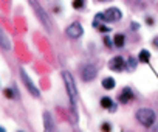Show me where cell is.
I'll return each mask as SVG.
<instances>
[{
  "label": "cell",
  "mask_w": 158,
  "mask_h": 132,
  "mask_svg": "<svg viewBox=\"0 0 158 132\" xmlns=\"http://www.w3.org/2000/svg\"><path fill=\"white\" fill-rule=\"evenodd\" d=\"M62 79H64V84H65V89H67V93H68V98H70V106H71V113H73V120L77 121V112H76V104H77V89H76V84H74V78L71 76L70 72H62Z\"/></svg>",
  "instance_id": "cell-1"
},
{
  "label": "cell",
  "mask_w": 158,
  "mask_h": 132,
  "mask_svg": "<svg viewBox=\"0 0 158 132\" xmlns=\"http://www.w3.org/2000/svg\"><path fill=\"white\" fill-rule=\"evenodd\" d=\"M28 2H30L31 8L34 10V14H36V17L39 19V22L44 25V28H45L48 33H51L53 27H51V20H50V16L47 14V11L42 8V5L37 2V0H28Z\"/></svg>",
  "instance_id": "cell-2"
},
{
  "label": "cell",
  "mask_w": 158,
  "mask_h": 132,
  "mask_svg": "<svg viewBox=\"0 0 158 132\" xmlns=\"http://www.w3.org/2000/svg\"><path fill=\"white\" fill-rule=\"evenodd\" d=\"M135 118H136V121H138L141 126H144V127H150V126L155 123L156 115H155V112H153L152 109H149V107H141V109L136 110Z\"/></svg>",
  "instance_id": "cell-3"
},
{
  "label": "cell",
  "mask_w": 158,
  "mask_h": 132,
  "mask_svg": "<svg viewBox=\"0 0 158 132\" xmlns=\"http://www.w3.org/2000/svg\"><path fill=\"white\" fill-rule=\"evenodd\" d=\"M19 76H20V79H22V83H23V86L27 87V90L33 95V96H36V98H40V90L37 89V86L33 83V79L28 76V73L20 67L19 69Z\"/></svg>",
  "instance_id": "cell-4"
},
{
  "label": "cell",
  "mask_w": 158,
  "mask_h": 132,
  "mask_svg": "<svg viewBox=\"0 0 158 132\" xmlns=\"http://www.w3.org/2000/svg\"><path fill=\"white\" fill-rule=\"evenodd\" d=\"M98 76V69L93 64H85L81 67V79L84 83H92Z\"/></svg>",
  "instance_id": "cell-5"
},
{
  "label": "cell",
  "mask_w": 158,
  "mask_h": 132,
  "mask_svg": "<svg viewBox=\"0 0 158 132\" xmlns=\"http://www.w3.org/2000/svg\"><path fill=\"white\" fill-rule=\"evenodd\" d=\"M102 16H104V23H112V22H118L123 19V13L116 6H112V8L102 11Z\"/></svg>",
  "instance_id": "cell-6"
},
{
  "label": "cell",
  "mask_w": 158,
  "mask_h": 132,
  "mask_svg": "<svg viewBox=\"0 0 158 132\" xmlns=\"http://www.w3.org/2000/svg\"><path fill=\"white\" fill-rule=\"evenodd\" d=\"M65 34L70 39H79V37H82V34H84V28H82V25L79 22H71L65 28Z\"/></svg>",
  "instance_id": "cell-7"
},
{
  "label": "cell",
  "mask_w": 158,
  "mask_h": 132,
  "mask_svg": "<svg viewBox=\"0 0 158 132\" xmlns=\"http://www.w3.org/2000/svg\"><path fill=\"white\" fill-rule=\"evenodd\" d=\"M109 69L112 72H116V73H121L123 70H126V61H124V57L121 54L119 56H113L109 61Z\"/></svg>",
  "instance_id": "cell-8"
},
{
  "label": "cell",
  "mask_w": 158,
  "mask_h": 132,
  "mask_svg": "<svg viewBox=\"0 0 158 132\" xmlns=\"http://www.w3.org/2000/svg\"><path fill=\"white\" fill-rule=\"evenodd\" d=\"M42 120H44V132H57L56 123H54V120H53V115H51L48 110L44 112Z\"/></svg>",
  "instance_id": "cell-9"
},
{
  "label": "cell",
  "mask_w": 158,
  "mask_h": 132,
  "mask_svg": "<svg viewBox=\"0 0 158 132\" xmlns=\"http://www.w3.org/2000/svg\"><path fill=\"white\" fill-rule=\"evenodd\" d=\"M132 100H135V93L130 87H124L119 93H118V103L119 104H129Z\"/></svg>",
  "instance_id": "cell-10"
},
{
  "label": "cell",
  "mask_w": 158,
  "mask_h": 132,
  "mask_svg": "<svg viewBox=\"0 0 158 132\" xmlns=\"http://www.w3.org/2000/svg\"><path fill=\"white\" fill-rule=\"evenodd\" d=\"M99 104H101L102 109H106V110H109V112H115L116 107H118V106L113 103V100H112L110 96H102L101 101H99Z\"/></svg>",
  "instance_id": "cell-11"
},
{
  "label": "cell",
  "mask_w": 158,
  "mask_h": 132,
  "mask_svg": "<svg viewBox=\"0 0 158 132\" xmlns=\"http://www.w3.org/2000/svg\"><path fill=\"white\" fill-rule=\"evenodd\" d=\"M0 47H2L5 51L11 50V42H10V37L6 36V33L0 28Z\"/></svg>",
  "instance_id": "cell-12"
},
{
  "label": "cell",
  "mask_w": 158,
  "mask_h": 132,
  "mask_svg": "<svg viewBox=\"0 0 158 132\" xmlns=\"http://www.w3.org/2000/svg\"><path fill=\"white\" fill-rule=\"evenodd\" d=\"M101 86H102L104 90H113L115 86H116V81H115V78L107 76V78H104V79L101 81Z\"/></svg>",
  "instance_id": "cell-13"
},
{
  "label": "cell",
  "mask_w": 158,
  "mask_h": 132,
  "mask_svg": "<svg viewBox=\"0 0 158 132\" xmlns=\"http://www.w3.org/2000/svg\"><path fill=\"white\" fill-rule=\"evenodd\" d=\"M138 57H135V56H129V59H127V62H126V69L129 70V72H135L136 70V67H138Z\"/></svg>",
  "instance_id": "cell-14"
},
{
  "label": "cell",
  "mask_w": 158,
  "mask_h": 132,
  "mask_svg": "<svg viewBox=\"0 0 158 132\" xmlns=\"http://www.w3.org/2000/svg\"><path fill=\"white\" fill-rule=\"evenodd\" d=\"M113 45H115V48H123L126 45V36L121 34V33L115 34L113 36Z\"/></svg>",
  "instance_id": "cell-15"
},
{
  "label": "cell",
  "mask_w": 158,
  "mask_h": 132,
  "mask_svg": "<svg viewBox=\"0 0 158 132\" xmlns=\"http://www.w3.org/2000/svg\"><path fill=\"white\" fill-rule=\"evenodd\" d=\"M138 62H141V64H149L150 62V51L149 50H141L139 51V54H138Z\"/></svg>",
  "instance_id": "cell-16"
},
{
  "label": "cell",
  "mask_w": 158,
  "mask_h": 132,
  "mask_svg": "<svg viewBox=\"0 0 158 132\" xmlns=\"http://www.w3.org/2000/svg\"><path fill=\"white\" fill-rule=\"evenodd\" d=\"M71 6H73V10H76V11L84 10V8H85V0H73Z\"/></svg>",
  "instance_id": "cell-17"
},
{
  "label": "cell",
  "mask_w": 158,
  "mask_h": 132,
  "mask_svg": "<svg viewBox=\"0 0 158 132\" xmlns=\"http://www.w3.org/2000/svg\"><path fill=\"white\" fill-rule=\"evenodd\" d=\"M3 95H5V96H6L8 100H16V96H17L13 87H6V89L3 90Z\"/></svg>",
  "instance_id": "cell-18"
},
{
  "label": "cell",
  "mask_w": 158,
  "mask_h": 132,
  "mask_svg": "<svg viewBox=\"0 0 158 132\" xmlns=\"http://www.w3.org/2000/svg\"><path fill=\"white\" fill-rule=\"evenodd\" d=\"M102 42H104V45H106V47H107L109 50H110L112 47H115V45H113V40H112V39L109 37V34H106V36L102 37Z\"/></svg>",
  "instance_id": "cell-19"
},
{
  "label": "cell",
  "mask_w": 158,
  "mask_h": 132,
  "mask_svg": "<svg viewBox=\"0 0 158 132\" xmlns=\"http://www.w3.org/2000/svg\"><path fill=\"white\" fill-rule=\"evenodd\" d=\"M96 30H98V31H101V33H106V34H109L112 28H110V27H107L106 23H101V25H99V27H98Z\"/></svg>",
  "instance_id": "cell-20"
},
{
  "label": "cell",
  "mask_w": 158,
  "mask_h": 132,
  "mask_svg": "<svg viewBox=\"0 0 158 132\" xmlns=\"http://www.w3.org/2000/svg\"><path fill=\"white\" fill-rule=\"evenodd\" d=\"M101 130H102V132H112V124L107 123V121H104V123L101 124Z\"/></svg>",
  "instance_id": "cell-21"
},
{
  "label": "cell",
  "mask_w": 158,
  "mask_h": 132,
  "mask_svg": "<svg viewBox=\"0 0 158 132\" xmlns=\"http://www.w3.org/2000/svg\"><path fill=\"white\" fill-rule=\"evenodd\" d=\"M146 23L149 25V27H153V23H155V20H153V17H150V16H146Z\"/></svg>",
  "instance_id": "cell-22"
},
{
  "label": "cell",
  "mask_w": 158,
  "mask_h": 132,
  "mask_svg": "<svg viewBox=\"0 0 158 132\" xmlns=\"http://www.w3.org/2000/svg\"><path fill=\"white\" fill-rule=\"evenodd\" d=\"M130 30H132V31H138V30H139V25H138L136 22H130Z\"/></svg>",
  "instance_id": "cell-23"
},
{
  "label": "cell",
  "mask_w": 158,
  "mask_h": 132,
  "mask_svg": "<svg viewBox=\"0 0 158 132\" xmlns=\"http://www.w3.org/2000/svg\"><path fill=\"white\" fill-rule=\"evenodd\" d=\"M152 44H153V47H156V48H158V36H156V37H153Z\"/></svg>",
  "instance_id": "cell-24"
},
{
  "label": "cell",
  "mask_w": 158,
  "mask_h": 132,
  "mask_svg": "<svg viewBox=\"0 0 158 132\" xmlns=\"http://www.w3.org/2000/svg\"><path fill=\"white\" fill-rule=\"evenodd\" d=\"M130 3H133V5H139L141 3V0H129Z\"/></svg>",
  "instance_id": "cell-25"
},
{
  "label": "cell",
  "mask_w": 158,
  "mask_h": 132,
  "mask_svg": "<svg viewBox=\"0 0 158 132\" xmlns=\"http://www.w3.org/2000/svg\"><path fill=\"white\" fill-rule=\"evenodd\" d=\"M96 2H101L102 3V2H110V0H96Z\"/></svg>",
  "instance_id": "cell-26"
},
{
  "label": "cell",
  "mask_w": 158,
  "mask_h": 132,
  "mask_svg": "<svg viewBox=\"0 0 158 132\" xmlns=\"http://www.w3.org/2000/svg\"><path fill=\"white\" fill-rule=\"evenodd\" d=\"M0 132H6V130H5L3 127H0Z\"/></svg>",
  "instance_id": "cell-27"
},
{
  "label": "cell",
  "mask_w": 158,
  "mask_h": 132,
  "mask_svg": "<svg viewBox=\"0 0 158 132\" xmlns=\"http://www.w3.org/2000/svg\"><path fill=\"white\" fill-rule=\"evenodd\" d=\"M19 132H22V130H19Z\"/></svg>",
  "instance_id": "cell-28"
}]
</instances>
